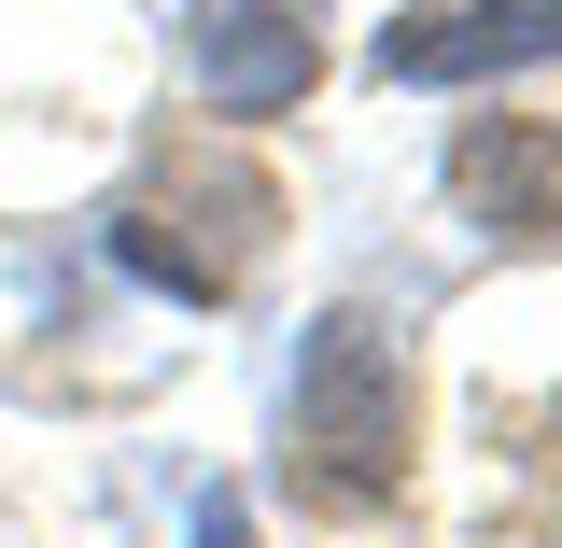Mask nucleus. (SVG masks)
I'll return each instance as SVG.
<instances>
[{
    "mask_svg": "<svg viewBox=\"0 0 562 548\" xmlns=\"http://www.w3.org/2000/svg\"><path fill=\"white\" fill-rule=\"evenodd\" d=\"M268 225H281V198H268V169L254 155H155L140 169V198L113 211V254H127L155 295H183V310H225L239 281H254V254H268Z\"/></svg>",
    "mask_w": 562,
    "mask_h": 548,
    "instance_id": "2",
    "label": "nucleus"
},
{
    "mask_svg": "<svg viewBox=\"0 0 562 548\" xmlns=\"http://www.w3.org/2000/svg\"><path fill=\"white\" fill-rule=\"evenodd\" d=\"M198 548H254V492H239V479L198 492Z\"/></svg>",
    "mask_w": 562,
    "mask_h": 548,
    "instance_id": "6",
    "label": "nucleus"
},
{
    "mask_svg": "<svg viewBox=\"0 0 562 548\" xmlns=\"http://www.w3.org/2000/svg\"><path fill=\"white\" fill-rule=\"evenodd\" d=\"M450 198L479 211V239L562 254V127H535V113H492V127H464V141H450Z\"/></svg>",
    "mask_w": 562,
    "mask_h": 548,
    "instance_id": "5",
    "label": "nucleus"
},
{
    "mask_svg": "<svg viewBox=\"0 0 562 548\" xmlns=\"http://www.w3.org/2000/svg\"><path fill=\"white\" fill-rule=\"evenodd\" d=\"M281 492L324 521H380L408 492V324L338 295L281 380Z\"/></svg>",
    "mask_w": 562,
    "mask_h": 548,
    "instance_id": "1",
    "label": "nucleus"
},
{
    "mask_svg": "<svg viewBox=\"0 0 562 548\" xmlns=\"http://www.w3.org/2000/svg\"><path fill=\"white\" fill-rule=\"evenodd\" d=\"M492 70H562V0H422L380 29V85H492Z\"/></svg>",
    "mask_w": 562,
    "mask_h": 548,
    "instance_id": "4",
    "label": "nucleus"
},
{
    "mask_svg": "<svg viewBox=\"0 0 562 548\" xmlns=\"http://www.w3.org/2000/svg\"><path fill=\"white\" fill-rule=\"evenodd\" d=\"M183 85L225 127H268L324 85V29L310 0H183Z\"/></svg>",
    "mask_w": 562,
    "mask_h": 548,
    "instance_id": "3",
    "label": "nucleus"
}]
</instances>
